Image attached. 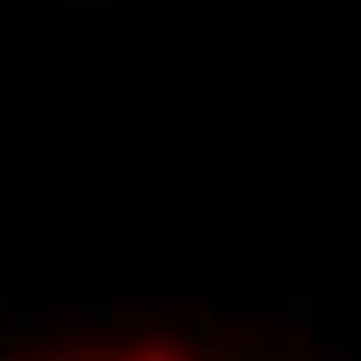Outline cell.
Wrapping results in <instances>:
<instances>
[{"mask_svg": "<svg viewBox=\"0 0 361 361\" xmlns=\"http://www.w3.org/2000/svg\"><path fill=\"white\" fill-rule=\"evenodd\" d=\"M13 361H206L175 343H125V349H63V355H13Z\"/></svg>", "mask_w": 361, "mask_h": 361, "instance_id": "cell-1", "label": "cell"}]
</instances>
